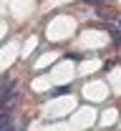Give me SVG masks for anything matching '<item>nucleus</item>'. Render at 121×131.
<instances>
[{
    "label": "nucleus",
    "mask_w": 121,
    "mask_h": 131,
    "mask_svg": "<svg viewBox=\"0 0 121 131\" xmlns=\"http://www.w3.org/2000/svg\"><path fill=\"white\" fill-rule=\"evenodd\" d=\"M8 96V81H0V101Z\"/></svg>",
    "instance_id": "obj_1"
},
{
    "label": "nucleus",
    "mask_w": 121,
    "mask_h": 131,
    "mask_svg": "<svg viewBox=\"0 0 121 131\" xmlns=\"http://www.w3.org/2000/svg\"><path fill=\"white\" fill-rule=\"evenodd\" d=\"M119 25H121V18H119Z\"/></svg>",
    "instance_id": "obj_2"
}]
</instances>
